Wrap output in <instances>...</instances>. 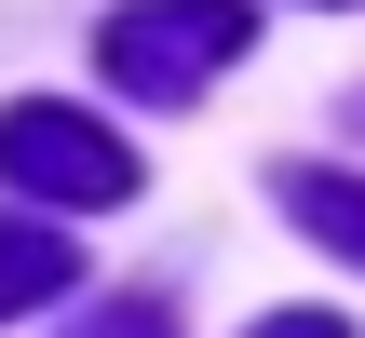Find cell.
Masks as SVG:
<instances>
[{
  "instance_id": "6da1fadb",
  "label": "cell",
  "mask_w": 365,
  "mask_h": 338,
  "mask_svg": "<svg viewBox=\"0 0 365 338\" xmlns=\"http://www.w3.org/2000/svg\"><path fill=\"white\" fill-rule=\"evenodd\" d=\"M244 41H257L244 0H122V14L95 27V68H108L122 95L176 108V95H203L217 68H244Z\"/></svg>"
},
{
  "instance_id": "7a4b0ae2",
  "label": "cell",
  "mask_w": 365,
  "mask_h": 338,
  "mask_svg": "<svg viewBox=\"0 0 365 338\" xmlns=\"http://www.w3.org/2000/svg\"><path fill=\"white\" fill-rule=\"evenodd\" d=\"M0 190H41V203H135V149L95 122V108H68V95H14L0 108Z\"/></svg>"
},
{
  "instance_id": "3957f363",
  "label": "cell",
  "mask_w": 365,
  "mask_h": 338,
  "mask_svg": "<svg viewBox=\"0 0 365 338\" xmlns=\"http://www.w3.org/2000/svg\"><path fill=\"white\" fill-rule=\"evenodd\" d=\"M271 203H284L312 244H339V257L365 271V176H339V163H284V176H271Z\"/></svg>"
},
{
  "instance_id": "277c9868",
  "label": "cell",
  "mask_w": 365,
  "mask_h": 338,
  "mask_svg": "<svg viewBox=\"0 0 365 338\" xmlns=\"http://www.w3.org/2000/svg\"><path fill=\"white\" fill-rule=\"evenodd\" d=\"M68 271H81V257H68L41 217H0V325H14V312H41V298H68Z\"/></svg>"
},
{
  "instance_id": "5b68a950",
  "label": "cell",
  "mask_w": 365,
  "mask_h": 338,
  "mask_svg": "<svg viewBox=\"0 0 365 338\" xmlns=\"http://www.w3.org/2000/svg\"><path fill=\"white\" fill-rule=\"evenodd\" d=\"M68 338H176V312H163V298H95Z\"/></svg>"
},
{
  "instance_id": "8992f818",
  "label": "cell",
  "mask_w": 365,
  "mask_h": 338,
  "mask_svg": "<svg viewBox=\"0 0 365 338\" xmlns=\"http://www.w3.org/2000/svg\"><path fill=\"white\" fill-rule=\"evenodd\" d=\"M257 338H352V325H339V312H271Z\"/></svg>"
}]
</instances>
